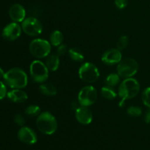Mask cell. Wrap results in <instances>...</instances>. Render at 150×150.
Here are the masks:
<instances>
[{
    "mask_svg": "<svg viewBox=\"0 0 150 150\" xmlns=\"http://www.w3.org/2000/svg\"><path fill=\"white\" fill-rule=\"evenodd\" d=\"M144 121L147 124H150V108H148V110H146V113H145Z\"/></svg>",
    "mask_w": 150,
    "mask_h": 150,
    "instance_id": "obj_30",
    "label": "cell"
},
{
    "mask_svg": "<svg viewBox=\"0 0 150 150\" xmlns=\"http://www.w3.org/2000/svg\"><path fill=\"white\" fill-rule=\"evenodd\" d=\"M22 28L16 22H13L7 24L2 31V37L9 41L17 40L21 34Z\"/></svg>",
    "mask_w": 150,
    "mask_h": 150,
    "instance_id": "obj_11",
    "label": "cell"
},
{
    "mask_svg": "<svg viewBox=\"0 0 150 150\" xmlns=\"http://www.w3.org/2000/svg\"><path fill=\"white\" fill-rule=\"evenodd\" d=\"M7 96L10 100L16 103H24L28 99L27 94L21 89H14L13 90L7 92Z\"/></svg>",
    "mask_w": 150,
    "mask_h": 150,
    "instance_id": "obj_15",
    "label": "cell"
},
{
    "mask_svg": "<svg viewBox=\"0 0 150 150\" xmlns=\"http://www.w3.org/2000/svg\"><path fill=\"white\" fill-rule=\"evenodd\" d=\"M120 78L121 77L119 76L118 73H110L105 78V83H106L107 86L114 87L120 83Z\"/></svg>",
    "mask_w": 150,
    "mask_h": 150,
    "instance_id": "obj_20",
    "label": "cell"
},
{
    "mask_svg": "<svg viewBox=\"0 0 150 150\" xmlns=\"http://www.w3.org/2000/svg\"><path fill=\"white\" fill-rule=\"evenodd\" d=\"M127 113L131 117H138L139 116L142 115V110L140 107L139 106H134V105H132L130 106L127 109Z\"/></svg>",
    "mask_w": 150,
    "mask_h": 150,
    "instance_id": "obj_24",
    "label": "cell"
},
{
    "mask_svg": "<svg viewBox=\"0 0 150 150\" xmlns=\"http://www.w3.org/2000/svg\"><path fill=\"white\" fill-rule=\"evenodd\" d=\"M9 16L14 22H23L26 18V10L20 4H14L10 7Z\"/></svg>",
    "mask_w": 150,
    "mask_h": 150,
    "instance_id": "obj_14",
    "label": "cell"
},
{
    "mask_svg": "<svg viewBox=\"0 0 150 150\" xmlns=\"http://www.w3.org/2000/svg\"><path fill=\"white\" fill-rule=\"evenodd\" d=\"M140 91V83L136 79L133 78H127L120 83L118 89L119 96L121 98L120 102V106L124 105L126 100L132 99L139 94Z\"/></svg>",
    "mask_w": 150,
    "mask_h": 150,
    "instance_id": "obj_1",
    "label": "cell"
},
{
    "mask_svg": "<svg viewBox=\"0 0 150 150\" xmlns=\"http://www.w3.org/2000/svg\"><path fill=\"white\" fill-rule=\"evenodd\" d=\"M3 79L6 84L13 89H23L27 86V75L21 68L10 69L4 73Z\"/></svg>",
    "mask_w": 150,
    "mask_h": 150,
    "instance_id": "obj_2",
    "label": "cell"
},
{
    "mask_svg": "<svg viewBox=\"0 0 150 150\" xmlns=\"http://www.w3.org/2000/svg\"><path fill=\"white\" fill-rule=\"evenodd\" d=\"M69 56L73 60L76 62H83L84 59V56L82 51L78 48H71L68 51Z\"/></svg>",
    "mask_w": 150,
    "mask_h": 150,
    "instance_id": "obj_19",
    "label": "cell"
},
{
    "mask_svg": "<svg viewBox=\"0 0 150 150\" xmlns=\"http://www.w3.org/2000/svg\"><path fill=\"white\" fill-rule=\"evenodd\" d=\"M122 59V54L118 48H111L103 53L101 60L108 65H114L119 64Z\"/></svg>",
    "mask_w": 150,
    "mask_h": 150,
    "instance_id": "obj_10",
    "label": "cell"
},
{
    "mask_svg": "<svg viewBox=\"0 0 150 150\" xmlns=\"http://www.w3.org/2000/svg\"><path fill=\"white\" fill-rule=\"evenodd\" d=\"M79 78L86 83L96 82L100 77V72L96 65L91 62H85L79 70Z\"/></svg>",
    "mask_w": 150,
    "mask_h": 150,
    "instance_id": "obj_7",
    "label": "cell"
},
{
    "mask_svg": "<svg viewBox=\"0 0 150 150\" xmlns=\"http://www.w3.org/2000/svg\"><path fill=\"white\" fill-rule=\"evenodd\" d=\"M14 122L18 126H22L23 127V125L25 123V119L21 114H16L14 117Z\"/></svg>",
    "mask_w": 150,
    "mask_h": 150,
    "instance_id": "obj_27",
    "label": "cell"
},
{
    "mask_svg": "<svg viewBox=\"0 0 150 150\" xmlns=\"http://www.w3.org/2000/svg\"><path fill=\"white\" fill-rule=\"evenodd\" d=\"M21 28L23 32L29 36L35 37L40 35L42 32V24L35 17H28L23 21Z\"/></svg>",
    "mask_w": 150,
    "mask_h": 150,
    "instance_id": "obj_9",
    "label": "cell"
},
{
    "mask_svg": "<svg viewBox=\"0 0 150 150\" xmlns=\"http://www.w3.org/2000/svg\"><path fill=\"white\" fill-rule=\"evenodd\" d=\"M29 72L32 79L35 82L43 83L48 79L49 70L45 63L40 60H35L31 63Z\"/></svg>",
    "mask_w": 150,
    "mask_h": 150,
    "instance_id": "obj_6",
    "label": "cell"
},
{
    "mask_svg": "<svg viewBox=\"0 0 150 150\" xmlns=\"http://www.w3.org/2000/svg\"><path fill=\"white\" fill-rule=\"evenodd\" d=\"M25 114L31 117L38 116L40 114V107L37 105H30L25 109Z\"/></svg>",
    "mask_w": 150,
    "mask_h": 150,
    "instance_id": "obj_22",
    "label": "cell"
},
{
    "mask_svg": "<svg viewBox=\"0 0 150 150\" xmlns=\"http://www.w3.org/2000/svg\"><path fill=\"white\" fill-rule=\"evenodd\" d=\"M98 98V92L92 86H86L82 88L78 95L79 103L83 106H90Z\"/></svg>",
    "mask_w": 150,
    "mask_h": 150,
    "instance_id": "obj_8",
    "label": "cell"
},
{
    "mask_svg": "<svg viewBox=\"0 0 150 150\" xmlns=\"http://www.w3.org/2000/svg\"><path fill=\"white\" fill-rule=\"evenodd\" d=\"M114 3L119 9H124L127 5V0H114Z\"/></svg>",
    "mask_w": 150,
    "mask_h": 150,
    "instance_id": "obj_29",
    "label": "cell"
},
{
    "mask_svg": "<svg viewBox=\"0 0 150 150\" xmlns=\"http://www.w3.org/2000/svg\"><path fill=\"white\" fill-rule=\"evenodd\" d=\"M64 40V35L62 32L59 30H55L51 34L50 36V43L54 46L58 47L61 44H62Z\"/></svg>",
    "mask_w": 150,
    "mask_h": 150,
    "instance_id": "obj_17",
    "label": "cell"
},
{
    "mask_svg": "<svg viewBox=\"0 0 150 150\" xmlns=\"http://www.w3.org/2000/svg\"><path fill=\"white\" fill-rule=\"evenodd\" d=\"M40 90L47 96H54L57 93V88L51 83H42L40 86Z\"/></svg>",
    "mask_w": 150,
    "mask_h": 150,
    "instance_id": "obj_18",
    "label": "cell"
},
{
    "mask_svg": "<svg viewBox=\"0 0 150 150\" xmlns=\"http://www.w3.org/2000/svg\"><path fill=\"white\" fill-rule=\"evenodd\" d=\"M29 48L32 56L38 59H42L51 54V44L46 40L37 38L31 41Z\"/></svg>",
    "mask_w": 150,
    "mask_h": 150,
    "instance_id": "obj_4",
    "label": "cell"
},
{
    "mask_svg": "<svg viewBox=\"0 0 150 150\" xmlns=\"http://www.w3.org/2000/svg\"><path fill=\"white\" fill-rule=\"evenodd\" d=\"M129 43V39L127 36L123 35V36L120 37L119 40H117V47L119 50H123L127 46Z\"/></svg>",
    "mask_w": 150,
    "mask_h": 150,
    "instance_id": "obj_25",
    "label": "cell"
},
{
    "mask_svg": "<svg viewBox=\"0 0 150 150\" xmlns=\"http://www.w3.org/2000/svg\"><path fill=\"white\" fill-rule=\"evenodd\" d=\"M45 65L50 71H57L59 67V59L57 54H50L45 59Z\"/></svg>",
    "mask_w": 150,
    "mask_h": 150,
    "instance_id": "obj_16",
    "label": "cell"
},
{
    "mask_svg": "<svg viewBox=\"0 0 150 150\" xmlns=\"http://www.w3.org/2000/svg\"><path fill=\"white\" fill-rule=\"evenodd\" d=\"M139 70V64L133 58H125L117 65V73L123 79L132 78Z\"/></svg>",
    "mask_w": 150,
    "mask_h": 150,
    "instance_id": "obj_5",
    "label": "cell"
},
{
    "mask_svg": "<svg viewBox=\"0 0 150 150\" xmlns=\"http://www.w3.org/2000/svg\"><path fill=\"white\" fill-rule=\"evenodd\" d=\"M142 101L143 103L146 105L147 108H150V86L146 87L142 92Z\"/></svg>",
    "mask_w": 150,
    "mask_h": 150,
    "instance_id": "obj_23",
    "label": "cell"
},
{
    "mask_svg": "<svg viewBox=\"0 0 150 150\" xmlns=\"http://www.w3.org/2000/svg\"><path fill=\"white\" fill-rule=\"evenodd\" d=\"M7 94V88H6L5 85L2 81H0V100L4 99Z\"/></svg>",
    "mask_w": 150,
    "mask_h": 150,
    "instance_id": "obj_28",
    "label": "cell"
},
{
    "mask_svg": "<svg viewBox=\"0 0 150 150\" xmlns=\"http://www.w3.org/2000/svg\"><path fill=\"white\" fill-rule=\"evenodd\" d=\"M101 94H102L103 97L107 100H114L117 95L114 89L107 85L101 89Z\"/></svg>",
    "mask_w": 150,
    "mask_h": 150,
    "instance_id": "obj_21",
    "label": "cell"
},
{
    "mask_svg": "<svg viewBox=\"0 0 150 150\" xmlns=\"http://www.w3.org/2000/svg\"><path fill=\"white\" fill-rule=\"evenodd\" d=\"M38 130L45 135H52L57 130V121L54 116L48 111H44L38 115L36 120Z\"/></svg>",
    "mask_w": 150,
    "mask_h": 150,
    "instance_id": "obj_3",
    "label": "cell"
},
{
    "mask_svg": "<svg viewBox=\"0 0 150 150\" xmlns=\"http://www.w3.org/2000/svg\"><path fill=\"white\" fill-rule=\"evenodd\" d=\"M67 51V46L65 44H61L60 45H59L57 47V54L58 56H63L64 54H66V52Z\"/></svg>",
    "mask_w": 150,
    "mask_h": 150,
    "instance_id": "obj_26",
    "label": "cell"
},
{
    "mask_svg": "<svg viewBox=\"0 0 150 150\" xmlns=\"http://www.w3.org/2000/svg\"><path fill=\"white\" fill-rule=\"evenodd\" d=\"M18 139L26 144H34L38 141L36 133L32 129L28 127H22L18 133Z\"/></svg>",
    "mask_w": 150,
    "mask_h": 150,
    "instance_id": "obj_13",
    "label": "cell"
},
{
    "mask_svg": "<svg viewBox=\"0 0 150 150\" xmlns=\"http://www.w3.org/2000/svg\"><path fill=\"white\" fill-rule=\"evenodd\" d=\"M4 73H4V72L3 71L2 69L0 67V79H1V78H4Z\"/></svg>",
    "mask_w": 150,
    "mask_h": 150,
    "instance_id": "obj_31",
    "label": "cell"
},
{
    "mask_svg": "<svg viewBox=\"0 0 150 150\" xmlns=\"http://www.w3.org/2000/svg\"><path fill=\"white\" fill-rule=\"evenodd\" d=\"M75 116L79 123L85 125L90 124L93 119L92 111L87 106L83 105H81L76 108Z\"/></svg>",
    "mask_w": 150,
    "mask_h": 150,
    "instance_id": "obj_12",
    "label": "cell"
}]
</instances>
